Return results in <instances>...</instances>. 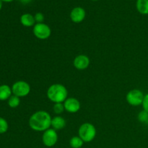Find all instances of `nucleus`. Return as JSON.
I'll return each mask as SVG.
<instances>
[{
    "instance_id": "obj_1",
    "label": "nucleus",
    "mask_w": 148,
    "mask_h": 148,
    "mask_svg": "<svg viewBox=\"0 0 148 148\" xmlns=\"http://www.w3.org/2000/svg\"><path fill=\"white\" fill-rule=\"evenodd\" d=\"M52 118L46 111H38L31 115L28 121L30 128L36 132H45L51 127Z\"/></svg>"
},
{
    "instance_id": "obj_12",
    "label": "nucleus",
    "mask_w": 148,
    "mask_h": 148,
    "mask_svg": "<svg viewBox=\"0 0 148 148\" xmlns=\"http://www.w3.org/2000/svg\"><path fill=\"white\" fill-rule=\"evenodd\" d=\"M20 23L25 27H32L36 25V20L34 16L29 13H26L20 17Z\"/></svg>"
},
{
    "instance_id": "obj_3",
    "label": "nucleus",
    "mask_w": 148,
    "mask_h": 148,
    "mask_svg": "<svg viewBox=\"0 0 148 148\" xmlns=\"http://www.w3.org/2000/svg\"><path fill=\"white\" fill-rule=\"evenodd\" d=\"M97 130L95 126L91 123H84L78 130V136L83 140L84 143H90L95 138Z\"/></svg>"
},
{
    "instance_id": "obj_7",
    "label": "nucleus",
    "mask_w": 148,
    "mask_h": 148,
    "mask_svg": "<svg viewBox=\"0 0 148 148\" xmlns=\"http://www.w3.org/2000/svg\"><path fill=\"white\" fill-rule=\"evenodd\" d=\"M42 142L46 147H51L56 145L58 142V134L53 128H49V130L43 132L42 135Z\"/></svg>"
},
{
    "instance_id": "obj_14",
    "label": "nucleus",
    "mask_w": 148,
    "mask_h": 148,
    "mask_svg": "<svg viewBox=\"0 0 148 148\" xmlns=\"http://www.w3.org/2000/svg\"><path fill=\"white\" fill-rule=\"evenodd\" d=\"M136 7L140 14H148V0H137Z\"/></svg>"
},
{
    "instance_id": "obj_19",
    "label": "nucleus",
    "mask_w": 148,
    "mask_h": 148,
    "mask_svg": "<svg viewBox=\"0 0 148 148\" xmlns=\"http://www.w3.org/2000/svg\"><path fill=\"white\" fill-rule=\"evenodd\" d=\"M139 121L141 123H147L148 122V112L145 111H142L139 113L137 116Z\"/></svg>"
},
{
    "instance_id": "obj_18",
    "label": "nucleus",
    "mask_w": 148,
    "mask_h": 148,
    "mask_svg": "<svg viewBox=\"0 0 148 148\" xmlns=\"http://www.w3.org/2000/svg\"><path fill=\"white\" fill-rule=\"evenodd\" d=\"M8 123L4 119L0 117V134H4L8 130Z\"/></svg>"
},
{
    "instance_id": "obj_11",
    "label": "nucleus",
    "mask_w": 148,
    "mask_h": 148,
    "mask_svg": "<svg viewBox=\"0 0 148 148\" xmlns=\"http://www.w3.org/2000/svg\"><path fill=\"white\" fill-rule=\"evenodd\" d=\"M66 127V121L61 116H56L51 120V128L57 130H61Z\"/></svg>"
},
{
    "instance_id": "obj_6",
    "label": "nucleus",
    "mask_w": 148,
    "mask_h": 148,
    "mask_svg": "<svg viewBox=\"0 0 148 148\" xmlns=\"http://www.w3.org/2000/svg\"><path fill=\"white\" fill-rule=\"evenodd\" d=\"M33 33L37 38L40 40H46L51 35V29L45 23H36L33 26Z\"/></svg>"
},
{
    "instance_id": "obj_16",
    "label": "nucleus",
    "mask_w": 148,
    "mask_h": 148,
    "mask_svg": "<svg viewBox=\"0 0 148 148\" xmlns=\"http://www.w3.org/2000/svg\"><path fill=\"white\" fill-rule=\"evenodd\" d=\"M20 103V99L19 97L16 96V95H13L10 97L8 99V105L10 108H17V106H19Z\"/></svg>"
},
{
    "instance_id": "obj_15",
    "label": "nucleus",
    "mask_w": 148,
    "mask_h": 148,
    "mask_svg": "<svg viewBox=\"0 0 148 148\" xmlns=\"http://www.w3.org/2000/svg\"><path fill=\"white\" fill-rule=\"evenodd\" d=\"M84 143L83 140L79 136H74L69 140V145L72 148H81Z\"/></svg>"
},
{
    "instance_id": "obj_21",
    "label": "nucleus",
    "mask_w": 148,
    "mask_h": 148,
    "mask_svg": "<svg viewBox=\"0 0 148 148\" xmlns=\"http://www.w3.org/2000/svg\"><path fill=\"white\" fill-rule=\"evenodd\" d=\"M142 106H143V110L148 112V93L146 94V95H145L144 99H143V104H142Z\"/></svg>"
},
{
    "instance_id": "obj_22",
    "label": "nucleus",
    "mask_w": 148,
    "mask_h": 148,
    "mask_svg": "<svg viewBox=\"0 0 148 148\" xmlns=\"http://www.w3.org/2000/svg\"><path fill=\"white\" fill-rule=\"evenodd\" d=\"M19 1H20L22 4H29V3L31 2L32 0H19Z\"/></svg>"
},
{
    "instance_id": "obj_5",
    "label": "nucleus",
    "mask_w": 148,
    "mask_h": 148,
    "mask_svg": "<svg viewBox=\"0 0 148 148\" xmlns=\"http://www.w3.org/2000/svg\"><path fill=\"white\" fill-rule=\"evenodd\" d=\"M12 91L13 95L19 98H23V97L27 96L30 93V86L25 81H17L13 84L12 87Z\"/></svg>"
},
{
    "instance_id": "obj_4",
    "label": "nucleus",
    "mask_w": 148,
    "mask_h": 148,
    "mask_svg": "<svg viewBox=\"0 0 148 148\" xmlns=\"http://www.w3.org/2000/svg\"><path fill=\"white\" fill-rule=\"evenodd\" d=\"M145 95L140 90L133 89L129 91L126 95V100L130 106H139L143 104Z\"/></svg>"
},
{
    "instance_id": "obj_24",
    "label": "nucleus",
    "mask_w": 148,
    "mask_h": 148,
    "mask_svg": "<svg viewBox=\"0 0 148 148\" xmlns=\"http://www.w3.org/2000/svg\"><path fill=\"white\" fill-rule=\"evenodd\" d=\"M1 1H7V2H10V1H13V0H1Z\"/></svg>"
},
{
    "instance_id": "obj_13",
    "label": "nucleus",
    "mask_w": 148,
    "mask_h": 148,
    "mask_svg": "<svg viewBox=\"0 0 148 148\" xmlns=\"http://www.w3.org/2000/svg\"><path fill=\"white\" fill-rule=\"evenodd\" d=\"M12 88L7 85H0V101L8 100L12 96Z\"/></svg>"
},
{
    "instance_id": "obj_9",
    "label": "nucleus",
    "mask_w": 148,
    "mask_h": 148,
    "mask_svg": "<svg viewBox=\"0 0 148 148\" xmlns=\"http://www.w3.org/2000/svg\"><path fill=\"white\" fill-rule=\"evenodd\" d=\"M90 60L86 55L80 54L77 56L73 61V65L78 70H85L89 66Z\"/></svg>"
},
{
    "instance_id": "obj_8",
    "label": "nucleus",
    "mask_w": 148,
    "mask_h": 148,
    "mask_svg": "<svg viewBox=\"0 0 148 148\" xmlns=\"http://www.w3.org/2000/svg\"><path fill=\"white\" fill-rule=\"evenodd\" d=\"M63 103L64 106L65 111L70 114H75L78 112L81 108V104L79 100L73 97L67 98Z\"/></svg>"
},
{
    "instance_id": "obj_23",
    "label": "nucleus",
    "mask_w": 148,
    "mask_h": 148,
    "mask_svg": "<svg viewBox=\"0 0 148 148\" xmlns=\"http://www.w3.org/2000/svg\"><path fill=\"white\" fill-rule=\"evenodd\" d=\"M1 7H2V1L0 0V10L1 9Z\"/></svg>"
},
{
    "instance_id": "obj_2",
    "label": "nucleus",
    "mask_w": 148,
    "mask_h": 148,
    "mask_svg": "<svg viewBox=\"0 0 148 148\" xmlns=\"http://www.w3.org/2000/svg\"><path fill=\"white\" fill-rule=\"evenodd\" d=\"M46 95L48 98L54 103H64L68 98V90L64 85L56 83L49 86Z\"/></svg>"
},
{
    "instance_id": "obj_25",
    "label": "nucleus",
    "mask_w": 148,
    "mask_h": 148,
    "mask_svg": "<svg viewBox=\"0 0 148 148\" xmlns=\"http://www.w3.org/2000/svg\"><path fill=\"white\" fill-rule=\"evenodd\" d=\"M92 1H98V0H92Z\"/></svg>"
},
{
    "instance_id": "obj_10",
    "label": "nucleus",
    "mask_w": 148,
    "mask_h": 148,
    "mask_svg": "<svg viewBox=\"0 0 148 148\" xmlns=\"http://www.w3.org/2000/svg\"><path fill=\"white\" fill-rule=\"evenodd\" d=\"M85 16H86L85 10L79 7L74 8L70 12L71 20L75 23H82L85 20Z\"/></svg>"
},
{
    "instance_id": "obj_17",
    "label": "nucleus",
    "mask_w": 148,
    "mask_h": 148,
    "mask_svg": "<svg viewBox=\"0 0 148 148\" xmlns=\"http://www.w3.org/2000/svg\"><path fill=\"white\" fill-rule=\"evenodd\" d=\"M53 112L57 115L62 114L64 111H65L64 106L63 103H54L53 106Z\"/></svg>"
},
{
    "instance_id": "obj_20",
    "label": "nucleus",
    "mask_w": 148,
    "mask_h": 148,
    "mask_svg": "<svg viewBox=\"0 0 148 148\" xmlns=\"http://www.w3.org/2000/svg\"><path fill=\"white\" fill-rule=\"evenodd\" d=\"M36 23H43L44 21V15L41 12H37L34 16Z\"/></svg>"
}]
</instances>
